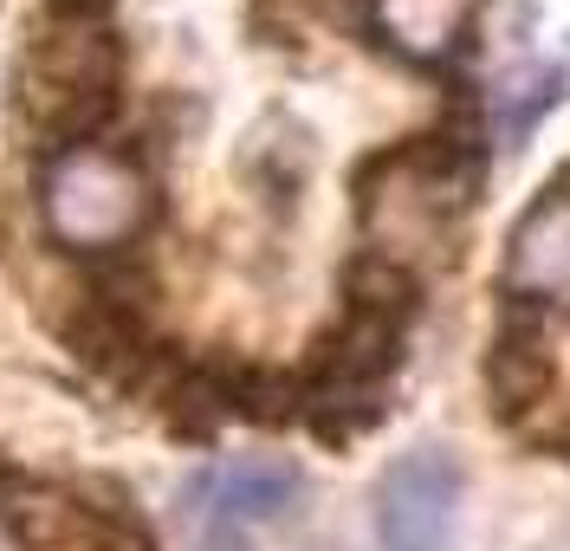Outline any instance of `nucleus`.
Masks as SVG:
<instances>
[{
    "label": "nucleus",
    "instance_id": "1",
    "mask_svg": "<svg viewBox=\"0 0 570 551\" xmlns=\"http://www.w3.org/2000/svg\"><path fill=\"white\" fill-rule=\"evenodd\" d=\"M117 117V46L98 27H52L20 52V124L46 156L98 144Z\"/></svg>",
    "mask_w": 570,
    "mask_h": 551
},
{
    "label": "nucleus",
    "instance_id": "2",
    "mask_svg": "<svg viewBox=\"0 0 570 551\" xmlns=\"http://www.w3.org/2000/svg\"><path fill=\"white\" fill-rule=\"evenodd\" d=\"M39 201H46V227L71 254L117 259L137 247L156 220V183L130 149L117 144H85L66 156H46L39 176Z\"/></svg>",
    "mask_w": 570,
    "mask_h": 551
},
{
    "label": "nucleus",
    "instance_id": "3",
    "mask_svg": "<svg viewBox=\"0 0 570 551\" xmlns=\"http://www.w3.org/2000/svg\"><path fill=\"white\" fill-rule=\"evenodd\" d=\"M305 500V474L285 454H234L181 486V519L195 551H240Z\"/></svg>",
    "mask_w": 570,
    "mask_h": 551
},
{
    "label": "nucleus",
    "instance_id": "4",
    "mask_svg": "<svg viewBox=\"0 0 570 551\" xmlns=\"http://www.w3.org/2000/svg\"><path fill=\"white\" fill-rule=\"evenodd\" d=\"M466 474L448 447H409L376 480V545L383 551H454Z\"/></svg>",
    "mask_w": 570,
    "mask_h": 551
},
{
    "label": "nucleus",
    "instance_id": "5",
    "mask_svg": "<svg viewBox=\"0 0 570 551\" xmlns=\"http://www.w3.org/2000/svg\"><path fill=\"white\" fill-rule=\"evenodd\" d=\"M66 344L71 357L98 376H117V383H149L156 370V344H149V312H130V305H110V298L85 293L78 312L66 318Z\"/></svg>",
    "mask_w": 570,
    "mask_h": 551
},
{
    "label": "nucleus",
    "instance_id": "6",
    "mask_svg": "<svg viewBox=\"0 0 570 551\" xmlns=\"http://www.w3.org/2000/svg\"><path fill=\"white\" fill-rule=\"evenodd\" d=\"M505 286L525 305L570 293V195L564 188H551L532 215L512 227V240H505Z\"/></svg>",
    "mask_w": 570,
    "mask_h": 551
},
{
    "label": "nucleus",
    "instance_id": "7",
    "mask_svg": "<svg viewBox=\"0 0 570 551\" xmlns=\"http://www.w3.org/2000/svg\"><path fill=\"white\" fill-rule=\"evenodd\" d=\"M551 344H544V331H538V312L525 305H512L505 312V325L493 331V351H487V396H493V415H525L551 396Z\"/></svg>",
    "mask_w": 570,
    "mask_h": 551
},
{
    "label": "nucleus",
    "instance_id": "8",
    "mask_svg": "<svg viewBox=\"0 0 570 551\" xmlns=\"http://www.w3.org/2000/svg\"><path fill=\"white\" fill-rule=\"evenodd\" d=\"M344 305L409 331V318L422 312V279H415V266H402V259L370 247V254H356L351 266H344Z\"/></svg>",
    "mask_w": 570,
    "mask_h": 551
},
{
    "label": "nucleus",
    "instance_id": "9",
    "mask_svg": "<svg viewBox=\"0 0 570 551\" xmlns=\"http://www.w3.org/2000/svg\"><path fill=\"white\" fill-rule=\"evenodd\" d=\"M376 27L409 59H441L461 46L466 0H376Z\"/></svg>",
    "mask_w": 570,
    "mask_h": 551
},
{
    "label": "nucleus",
    "instance_id": "10",
    "mask_svg": "<svg viewBox=\"0 0 570 551\" xmlns=\"http://www.w3.org/2000/svg\"><path fill=\"white\" fill-rule=\"evenodd\" d=\"M564 98V66H544V72H512L505 78V110H499V130L505 137H519V130H532L544 110Z\"/></svg>",
    "mask_w": 570,
    "mask_h": 551
},
{
    "label": "nucleus",
    "instance_id": "11",
    "mask_svg": "<svg viewBox=\"0 0 570 551\" xmlns=\"http://www.w3.org/2000/svg\"><path fill=\"white\" fill-rule=\"evenodd\" d=\"M0 551H20V532H13L7 519H0Z\"/></svg>",
    "mask_w": 570,
    "mask_h": 551
},
{
    "label": "nucleus",
    "instance_id": "12",
    "mask_svg": "<svg viewBox=\"0 0 570 551\" xmlns=\"http://www.w3.org/2000/svg\"><path fill=\"white\" fill-rule=\"evenodd\" d=\"M564 183H570V169H564Z\"/></svg>",
    "mask_w": 570,
    "mask_h": 551
}]
</instances>
